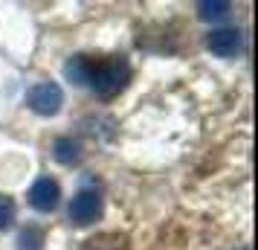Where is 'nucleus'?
Instances as JSON below:
<instances>
[{"mask_svg": "<svg viewBox=\"0 0 258 250\" xmlns=\"http://www.w3.org/2000/svg\"><path fill=\"white\" fill-rule=\"evenodd\" d=\"M64 76L79 87H93L102 99L122 93L131 82L125 56H73L64 64Z\"/></svg>", "mask_w": 258, "mask_h": 250, "instance_id": "f257e3e1", "label": "nucleus"}, {"mask_svg": "<svg viewBox=\"0 0 258 250\" xmlns=\"http://www.w3.org/2000/svg\"><path fill=\"white\" fill-rule=\"evenodd\" d=\"M26 102H29V108H32L35 114H41V117H52V114H58L61 102H64V93H61L58 84L44 82V84H35V87L29 90Z\"/></svg>", "mask_w": 258, "mask_h": 250, "instance_id": "f03ea898", "label": "nucleus"}, {"mask_svg": "<svg viewBox=\"0 0 258 250\" xmlns=\"http://www.w3.org/2000/svg\"><path fill=\"white\" fill-rule=\"evenodd\" d=\"M99 215H102V198H99V192L82 189L76 198H73V204H70V218H73L79 227L93 224Z\"/></svg>", "mask_w": 258, "mask_h": 250, "instance_id": "7ed1b4c3", "label": "nucleus"}, {"mask_svg": "<svg viewBox=\"0 0 258 250\" xmlns=\"http://www.w3.org/2000/svg\"><path fill=\"white\" fill-rule=\"evenodd\" d=\"M58 198H61L58 183L49 180V178H38L35 183H32V189H29V204L35 207L38 213L55 210V207H58Z\"/></svg>", "mask_w": 258, "mask_h": 250, "instance_id": "20e7f679", "label": "nucleus"}, {"mask_svg": "<svg viewBox=\"0 0 258 250\" xmlns=\"http://www.w3.org/2000/svg\"><path fill=\"white\" fill-rule=\"evenodd\" d=\"M209 49L215 56H235L241 49V32L238 29H218L209 35Z\"/></svg>", "mask_w": 258, "mask_h": 250, "instance_id": "39448f33", "label": "nucleus"}, {"mask_svg": "<svg viewBox=\"0 0 258 250\" xmlns=\"http://www.w3.org/2000/svg\"><path fill=\"white\" fill-rule=\"evenodd\" d=\"M82 250H131V238L125 233H96L82 244Z\"/></svg>", "mask_w": 258, "mask_h": 250, "instance_id": "423d86ee", "label": "nucleus"}, {"mask_svg": "<svg viewBox=\"0 0 258 250\" xmlns=\"http://www.w3.org/2000/svg\"><path fill=\"white\" fill-rule=\"evenodd\" d=\"M55 160L64 163V166L76 163V160H79V145L73 143L70 137H58V140H55Z\"/></svg>", "mask_w": 258, "mask_h": 250, "instance_id": "0eeeda50", "label": "nucleus"}, {"mask_svg": "<svg viewBox=\"0 0 258 250\" xmlns=\"http://www.w3.org/2000/svg\"><path fill=\"white\" fill-rule=\"evenodd\" d=\"M198 12L203 21H218V18H223L229 12V3H223V0H215V3L203 0V3H198Z\"/></svg>", "mask_w": 258, "mask_h": 250, "instance_id": "6e6552de", "label": "nucleus"}, {"mask_svg": "<svg viewBox=\"0 0 258 250\" xmlns=\"http://www.w3.org/2000/svg\"><path fill=\"white\" fill-rule=\"evenodd\" d=\"M41 244H44V233L38 227H26L21 233V250H41Z\"/></svg>", "mask_w": 258, "mask_h": 250, "instance_id": "1a4fd4ad", "label": "nucleus"}, {"mask_svg": "<svg viewBox=\"0 0 258 250\" xmlns=\"http://www.w3.org/2000/svg\"><path fill=\"white\" fill-rule=\"evenodd\" d=\"M15 201L9 198V195H0V230H6V227H12L15 221Z\"/></svg>", "mask_w": 258, "mask_h": 250, "instance_id": "9d476101", "label": "nucleus"}]
</instances>
